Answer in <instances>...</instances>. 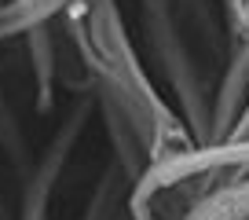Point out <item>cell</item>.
<instances>
[{
	"mask_svg": "<svg viewBox=\"0 0 249 220\" xmlns=\"http://www.w3.org/2000/svg\"><path fill=\"white\" fill-rule=\"evenodd\" d=\"M62 18H66L62 26L66 44L85 66L92 88H103L114 99H121L143 125L150 165L187 147H198L187 125L179 121V114L172 110V103L165 99V92L154 85V73L140 59V48H136L117 0H85Z\"/></svg>",
	"mask_w": 249,
	"mask_h": 220,
	"instance_id": "1",
	"label": "cell"
},
{
	"mask_svg": "<svg viewBox=\"0 0 249 220\" xmlns=\"http://www.w3.org/2000/svg\"><path fill=\"white\" fill-rule=\"evenodd\" d=\"M136 4H140L143 48L150 55L147 70H154L158 88L161 85L169 88L172 110L187 125L191 140L198 147H205L209 143V107H213V85H216V77L205 70L202 55L195 52L176 8H172V0H136Z\"/></svg>",
	"mask_w": 249,
	"mask_h": 220,
	"instance_id": "2",
	"label": "cell"
},
{
	"mask_svg": "<svg viewBox=\"0 0 249 220\" xmlns=\"http://www.w3.org/2000/svg\"><path fill=\"white\" fill-rule=\"evenodd\" d=\"M95 118L92 92L73 95V103L62 110V118L55 121L52 140L40 147V154L33 158L30 173L22 176V198H18V217L15 220H55V198L66 180V169L73 165L81 150L88 125Z\"/></svg>",
	"mask_w": 249,
	"mask_h": 220,
	"instance_id": "3",
	"label": "cell"
},
{
	"mask_svg": "<svg viewBox=\"0 0 249 220\" xmlns=\"http://www.w3.org/2000/svg\"><path fill=\"white\" fill-rule=\"evenodd\" d=\"M246 103H249V40H227V59L216 73V85H213L209 143L227 140Z\"/></svg>",
	"mask_w": 249,
	"mask_h": 220,
	"instance_id": "4",
	"label": "cell"
},
{
	"mask_svg": "<svg viewBox=\"0 0 249 220\" xmlns=\"http://www.w3.org/2000/svg\"><path fill=\"white\" fill-rule=\"evenodd\" d=\"M172 8H176L195 52L202 55L205 70L216 77L227 59V26H224L220 0H172Z\"/></svg>",
	"mask_w": 249,
	"mask_h": 220,
	"instance_id": "5",
	"label": "cell"
},
{
	"mask_svg": "<svg viewBox=\"0 0 249 220\" xmlns=\"http://www.w3.org/2000/svg\"><path fill=\"white\" fill-rule=\"evenodd\" d=\"M77 4H85V0H4V18H0L4 40L26 37V33L40 30V26H55Z\"/></svg>",
	"mask_w": 249,
	"mask_h": 220,
	"instance_id": "6",
	"label": "cell"
},
{
	"mask_svg": "<svg viewBox=\"0 0 249 220\" xmlns=\"http://www.w3.org/2000/svg\"><path fill=\"white\" fill-rule=\"evenodd\" d=\"M30 44V66H33V88H37V110L52 114L55 110V85H59V55H55V33L52 26L26 33Z\"/></svg>",
	"mask_w": 249,
	"mask_h": 220,
	"instance_id": "7",
	"label": "cell"
},
{
	"mask_svg": "<svg viewBox=\"0 0 249 220\" xmlns=\"http://www.w3.org/2000/svg\"><path fill=\"white\" fill-rule=\"evenodd\" d=\"M128 191H132V183L114 165H107V173L95 180L92 195L81 209V220H132L128 217Z\"/></svg>",
	"mask_w": 249,
	"mask_h": 220,
	"instance_id": "8",
	"label": "cell"
},
{
	"mask_svg": "<svg viewBox=\"0 0 249 220\" xmlns=\"http://www.w3.org/2000/svg\"><path fill=\"white\" fill-rule=\"evenodd\" d=\"M183 220H249V176H238L205 195Z\"/></svg>",
	"mask_w": 249,
	"mask_h": 220,
	"instance_id": "9",
	"label": "cell"
},
{
	"mask_svg": "<svg viewBox=\"0 0 249 220\" xmlns=\"http://www.w3.org/2000/svg\"><path fill=\"white\" fill-rule=\"evenodd\" d=\"M220 143H249V103L242 110V118L234 121V128L227 132V140H220Z\"/></svg>",
	"mask_w": 249,
	"mask_h": 220,
	"instance_id": "10",
	"label": "cell"
},
{
	"mask_svg": "<svg viewBox=\"0 0 249 220\" xmlns=\"http://www.w3.org/2000/svg\"><path fill=\"white\" fill-rule=\"evenodd\" d=\"M0 18H4V0H0ZM0 44H4V30H0Z\"/></svg>",
	"mask_w": 249,
	"mask_h": 220,
	"instance_id": "11",
	"label": "cell"
}]
</instances>
